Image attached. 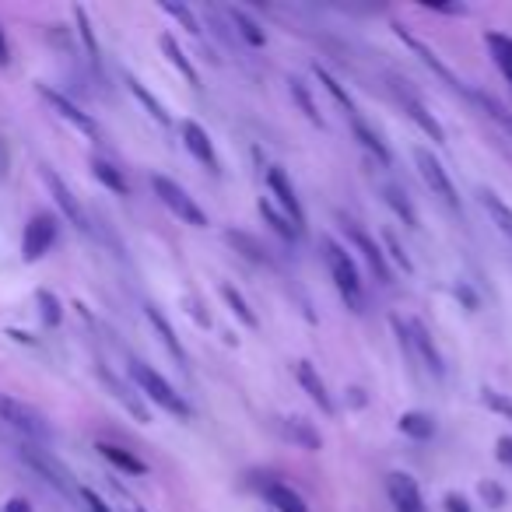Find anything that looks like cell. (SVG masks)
<instances>
[{
    "label": "cell",
    "instance_id": "1",
    "mask_svg": "<svg viewBox=\"0 0 512 512\" xmlns=\"http://www.w3.org/2000/svg\"><path fill=\"white\" fill-rule=\"evenodd\" d=\"M320 249H323V260H327V267H330V278H334L341 299L348 302V309L365 313V288H362V278H358L355 260L348 256V249H344L341 242L330 239V235L320 239Z\"/></svg>",
    "mask_w": 512,
    "mask_h": 512
},
{
    "label": "cell",
    "instance_id": "2",
    "mask_svg": "<svg viewBox=\"0 0 512 512\" xmlns=\"http://www.w3.org/2000/svg\"><path fill=\"white\" fill-rule=\"evenodd\" d=\"M130 376H134V383L144 390V397H148L151 404L162 407L165 414H172V418H179V421L193 418V407L183 400V393H176V386H172L162 372H155L151 365H144L134 358V362H130Z\"/></svg>",
    "mask_w": 512,
    "mask_h": 512
},
{
    "label": "cell",
    "instance_id": "3",
    "mask_svg": "<svg viewBox=\"0 0 512 512\" xmlns=\"http://www.w3.org/2000/svg\"><path fill=\"white\" fill-rule=\"evenodd\" d=\"M18 456H22L25 467L36 470V474L43 477L50 488H57L64 498H78V491H81L78 481H74V474L50 453V449L36 446V442H22V446H18Z\"/></svg>",
    "mask_w": 512,
    "mask_h": 512
},
{
    "label": "cell",
    "instance_id": "4",
    "mask_svg": "<svg viewBox=\"0 0 512 512\" xmlns=\"http://www.w3.org/2000/svg\"><path fill=\"white\" fill-rule=\"evenodd\" d=\"M0 421L15 428V432H22L25 439H50V425H46L43 414L32 404H25V400L11 397V393H0Z\"/></svg>",
    "mask_w": 512,
    "mask_h": 512
},
{
    "label": "cell",
    "instance_id": "5",
    "mask_svg": "<svg viewBox=\"0 0 512 512\" xmlns=\"http://www.w3.org/2000/svg\"><path fill=\"white\" fill-rule=\"evenodd\" d=\"M151 186H155V197L162 200V204L169 207V211L176 214L179 221H186V225H193V228H204L207 225V214L200 211L197 200H193L179 183H172L169 176H151Z\"/></svg>",
    "mask_w": 512,
    "mask_h": 512
},
{
    "label": "cell",
    "instance_id": "6",
    "mask_svg": "<svg viewBox=\"0 0 512 512\" xmlns=\"http://www.w3.org/2000/svg\"><path fill=\"white\" fill-rule=\"evenodd\" d=\"M414 162H418V172H421V179H425L428 190H432V197H439L442 204L449 207V211H460L456 186H453V179H449V172L442 169L439 158H435L428 148H418V151H414Z\"/></svg>",
    "mask_w": 512,
    "mask_h": 512
},
{
    "label": "cell",
    "instance_id": "7",
    "mask_svg": "<svg viewBox=\"0 0 512 512\" xmlns=\"http://www.w3.org/2000/svg\"><path fill=\"white\" fill-rule=\"evenodd\" d=\"M39 95H43L46 102H50V109L57 116H64L67 123H71L74 130H81L85 137H92V141H102V127L92 120V116L85 113V109L78 106V102H71L64 92H57V88H50V85H39Z\"/></svg>",
    "mask_w": 512,
    "mask_h": 512
},
{
    "label": "cell",
    "instance_id": "8",
    "mask_svg": "<svg viewBox=\"0 0 512 512\" xmlns=\"http://www.w3.org/2000/svg\"><path fill=\"white\" fill-rule=\"evenodd\" d=\"M53 242H57V218H53V214H36V218L25 225L22 256L29 264H36V260H43V256L50 253Z\"/></svg>",
    "mask_w": 512,
    "mask_h": 512
},
{
    "label": "cell",
    "instance_id": "9",
    "mask_svg": "<svg viewBox=\"0 0 512 512\" xmlns=\"http://www.w3.org/2000/svg\"><path fill=\"white\" fill-rule=\"evenodd\" d=\"M43 179H46V186H50V193H53V200H57V207L64 211V218L71 221L78 232H88V214H85V207H81V200L74 197V190L64 183V179L57 176V172L50 169V165H43Z\"/></svg>",
    "mask_w": 512,
    "mask_h": 512
},
{
    "label": "cell",
    "instance_id": "10",
    "mask_svg": "<svg viewBox=\"0 0 512 512\" xmlns=\"http://www.w3.org/2000/svg\"><path fill=\"white\" fill-rule=\"evenodd\" d=\"M344 232H348V239L355 242L358 246V253L365 256V260H369V267H372V274H376L379 281H383V285H390V267H386V256H383V249L376 246V242H372V235L365 232L362 225H358V221H348L344 218Z\"/></svg>",
    "mask_w": 512,
    "mask_h": 512
},
{
    "label": "cell",
    "instance_id": "11",
    "mask_svg": "<svg viewBox=\"0 0 512 512\" xmlns=\"http://www.w3.org/2000/svg\"><path fill=\"white\" fill-rule=\"evenodd\" d=\"M407 337H411V358L414 362H421L428 372H432L435 379L446 376V365H442V355L439 348L432 344V337H428V330L421 327V323H407Z\"/></svg>",
    "mask_w": 512,
    "mask_h": 512
},
{
    "label": "cell",
    "instance_id": "12",
    "mask_svg": "<svg viewBox=\"0 0 512 512\" xmlns=\"http://www.w3.org/2000/svg\"><path fill=\"white\" fill-rule=\"evenodd\" d=\"M386 491H390V502L397 512H425V498H421V491L411 474L393 470V474L386 477Z\"/></svg>",
    "mask_w": 512,
    "mask_h": 512
},
{
    "label": "cell",
    "instance_id": "13",
    "mask_svg": "<svg viewBox=\"0 0 512 512\" xmlns=\"http://www.w3.org/2000/svg\"><path fill=\"white\" fill-rule=\"evenodd\" d=\"M183 144H186V151H190L193 158H197L200 165H207L211 172H221V162H218V151H214V144H211V137H207V130L200 127V123H193V120H183Z\"/></svg>",
    "mask_w": 512,
    "mask_h": 512
},
{
    "label": "cell",
    "instance_id": "14",
    "mask_svg": "<svg viewBox=\"0 0 512 512\" xmlns=\"http://www.w3.org/2000/svg\"><path fill=\"white\" fill-rule=\"evenodd\" d=\"M267 186H271V193L278 197V204L285 207V218L302 232V228H306V214H302V204H299V197H295V190H292V183H288L285 172L281 169L267 172Z\"/></svg>",
    "mask_w": 512,
    "mask_h": 512
},
{
    "label": "cell",
    "instance_id": "15",
    "mask_svg": "<svg viewBox=\"0 0 512 512\" xmlns=\"http://www.w3.org/2000/svg\"><path fill=\"white\" fill-rule=\"evenodd\" d=\"M278 432L285 442H292V446L306 449V453H316V449L323 446V435L313 428V421L306 418H281L278 421Z\"/></svg>",
    "mask_w": 512,
    "mask_h": 512
},
{
    "label": "cell",
    "instance_id": "16",
    "mask_svg": "<svg viewBox=\"0 0 512 512\" xmlns=\"http://www.w3.org/2000/svg\"><path fill=\"white\" fill-rule=\"evenodd\" d=\"M295 379H299V386L309 393V397L320 404V411L323 414H334V400H330V393H327V383L320 379V372L313 369L309 362H295Z\"/></svg>",
    "mask_w": 512,
    "mask_h": 512
},
{
    "label": "cell",
    "instance_id": "17",
    "mask_svg": "<svg viewBox=\"0 0 512 512\" xmlns=\"http://www.w3.org/2000/svg\"><path fill=\"white\" fill-rule=\"evenodd\" d=\"M400 106H404V113H407V116H411V120H414V123H418V127H421V130H425V134H428V137H432V141H435V144H446V130H442V123H439V120H435V116H432V113H428V109H425V106H421V102H418V99H414V95H411V92H404V95H400Z\"/></svg>",
    "mask_w": 512,
    "mask_h": 512
},
{
    "label": "cell",
    "instance_id": "18",
    "mask_svg": "<svg viewBox=\"0 0 512 512\" xmlns=\"http://www.w3.org/2000/svg\"><path fill=\"white\" fill-rule=\"evenodd\" d=\"M264 498H267V502H271L278 512H309V505L302 502V495L292 488V484L267 481V484H264Z\"/></svg>",
    "mask_w": 512,
    "mask_h": 512
},
{
    "label": "cell",
    "instance_id": "19",
    "mask_svg": "<svg viewBox=\"0 0 512 512\" xmlns=\"http://www.w3.org/2000/svg\"><path fill=\"white\" fill-rule=\"evenodd\" d=\"M348 120H351V127H355V137L362 141V148L369 151V155H376V162H379V165H390V162H393L390 148H386V144L379 141L376 130H372L369 123L362 120V116H358V109H355V113H348Z\"/></svg>",
    "mask_w": 512,
    "mask_h": 512
},
{
    "label": "cell",
    "instance_id": "20",
    "mask_svg": "<svg viewBox=\"0 0 512 512\" xmlns=\"http://www.w3.org/2000/svg\"><path fill=\"white\" fill-rule=\"evenodd\" d=\"M393 29H397V36H400V39H404V43H407V46H411V50H414V53H418V57H421V60H425V64H428V67H432V71H435V74H439V78H442V81H446V85H453V88H463V92H467V85H463V81H460V78H453V71H449V67H446V64H442V60H439V57H435V53H432V50H428V46H425V43H418V39H414V36H407V32H404V29H400V25H393Z\"/></svg>",
    "mask_w": 512,
    "mask_h": 512
},
{
    "label": "cell",
    "instance_id": "21",
    "mask_svg": "<svg viewBox=\"0 0 512 512\" xmlns=\"http://www.w3.org/2000/svg\"><path fill=\"white\" fill-rule=\"evenodd\" d=\"M225 239L235 246V253H242L246 260H253V264H264V267L271 264V249H267L260 239H253L249 232H235V228H228Z\"/></svg>",
    "mask_w": 512,
    "mask_h": 512
},
{
    "label": "cell",
    "instance_id": "22",
    "mask_svg": "<svg viewBox=\"0 0 512 512\" xmlns=\"http://www.w3.org/2000/svg\"><path fill=\"white\" fill-rule=\"evenodd\" d=\"M481 207L488 211V218H491V225L498 228V232L505 235V239L512 242V207L505 204L498 193H491V190H481Z\"/></svg>",
    "mask_w": 512,
    "mask_h": 512
},
{
    "label": "cell",
    "instance_id": "23",
    "mask_svg": "<svg viewBox=\"0 0 512 512\" xmlns=\"http://www.w3.org/2000/svg\"><path fill=\"white\" fill-rule=\"evenodd\" d=\"M99 376H102V383L109 386V393H113V397L120 400V404L127 407V411L134 414L137 421H151V418H148V411H144V404L134 397V393H130V386H127V383H120V379H116L109 369H99Z\"/></svg>",
    "mask_w": 512,
    "mask_h": 512
},
{
    "label": "cell",
    "instance_id": "24",
    "mask_svg": "<svg viewBox=\"0 0 512 512\" xmlns=\"http://www.w3.org/2000/svg\"><path fill=\"white\" fill-rule=\"evenodd\" d=\"M158 46H162V53L169 57V64L176 67L179 74L186 78V85H193V88H200V74H197V67L190 64V57H186L183 50H179V43L172 36H162L158 39Z\"/></svg>",
    "mask_w": 512,
    "mask_h": 512
},
{
    "label": "cell",
    "instance_id": "25",
    "mask_svg": "<svg viewBox=\"0 0 512 512\" xmlns=\"http://www.w3.org/2000/svg\"><path fill=\"white\" fill-rule=\"evenodd\" d=\"M99 449L102 456H106L109 463H113V467H120L123 474H148V463L144 460H137L134 453H130V449H123V446H113V442H99Z\"/></svg>",
    "mask_w": 512,
    "mask_h": 512
},
{
    "label": "cell",
    "instance_id": "26",
    "mask_svg": "<svg viewBox=\"0 0 512 512\" xmlns=\"http://www.w3.org/2000/svg\"><path fill=\"white\" fill-rule=\"evenodd\" d=\"M92 176L99 179L106 190L120 193V197H127L130 193V183H127V176H123V169H116V165L106 162V158H92Z\"/></svg>",
    "mask_w": 512,
    "mask_h": 512
},
{
    "label": "cell",
    "instance_id": "27",
    "mask_svg": "<svg viewBox=\"0 0 512 512\" xmlns=\"http://www.w3.org/2000/svg\"><path fill=\"white\" fill-rule=\"evenodd\" d=\"M144 316H148V323L158 330V337H162V344H165V348H169V355L176 358V362H186V351H183V344H179L176 330L169 327V320H165V316L158 313L155 306H148V309H144Z\"/></svg>",
    "mask_w": 512,
    "mask_h": 512
},
{
    "label": "cell",
    "instance_id": "28",
    "mask_svg": "<svg viewBox=\"0 0 512 512\" xmlns=\"http://www.w3.org/2000/svg\"><path fill=\"white\" fill-rule=\"evenodd\" d=\"M228 22L235 25V32H239V36L246 39V43L253 46V50H260V46L267 43L264 29H260V25H256L253 18H249V15H246V11H242V8H228Z\"/></svg>",
    "mask_w": 512,
    "mask_h": 512
},
{
    "label": "cell",
    "instance_id": "29",
    "mask_svg": "<svg viewBox=\"0 0 512 512\" xmlns=\"http://www.w3.org/2000/svg\"><path fill=\"white\" fill-rule=\"evenodd\" d=\"M467 95H470V99H474V102H477V106H481V109H484V113H488V116H491V120H495V123H498V127H502V130H505V134H509V137H512V113H509V109H505V106H502V102H498V99H495V95H484V92H477V88H467Z\"/></svg>",
    "mask_w": 512,
    "mask_h": 512
},
{
    "label": "cell",
    "instance_id": "30",
    "mask_svg": "<svg viewBox=\"0 0 512 512\" xmlns=\"http://www.w3.org/2000/svg\"><path fill=\"white\" fill-rule=\"evenodd\" d=\"M256 207H260V214H264V221H267V225L274 228V232L281 235V239L295 242V239H299V235H302L299 228H295L292 221H288L285 214H281L278 207H274V204H271V200H267V197H260V204H256Z\"/></svg>",
    "mask_w": 512,
    "mask_h": 512
},
{
    "label": "cell",
    "instance_id": "31",
    "mask_svg": "<svg viewBox=\"0 0 512 512\" xmlns=\"http://www.w3.org/2000/svg\"><path fill=\"white\" fill-rule=\"evenodd\" d=\"M400 432L411 435V439H418V442H425L435 435V421L421 411H407V414H400Z\"/></svg>",
    "mask_w": 512,
    "mask_h": 512
},
{
    "label": "cell",
    "instance_id": "32",
    "mask_svg": "<svg viewBox=\"0 0 512 512\" xmlns=\"http://www.w3.org/2000/svg\"><path fill=\"white\" fill-rule=\"evenodd\" d=\"M484 43H488L491 57H495V64L502 67L505 78H512V39L502 36V32H488V36H484Z\"/></svg>",
    "mask_w": 512,
    "mask_h": 512
},
{
    "label": "cell",
    "instance_id": "33",
    "mask_svg": "<svg viewBox=\"0 0 512 512\" xmlns=\"http://www.w3.org/2000/svg\"><path fill=\"white\" fill-rule=\"evenodd\" d=\"M127 85H130V92H134V99L141 102V106L148 109L151 116H155V123H162V127H169L172 120H169V113H165V106H162V102H158L155 95H151L148 88H144L137 78H127Z\"/></svg>",
    "mask_w": 512,
    "mask_h": 512
},
{
    "label": "cell",
    "instance_id": "34",
    "mask_svg": "<svg viewBox=\"0 0 512 512\" xmlns=\"http://www.w3.org/2000/svg\"><path fill=\"white\" fill-rule=\"evenodd\" d=\"M221 299L228 302V309H232V313L239 316V320L246 323L249 330H256V327H260V320H256V313H253V309H249V302L242 299V295L235 292L232 285H221Z\"/></svg>",
    "mask_w": 512,
    "mask_h": 512
},
{
    "label": "cell",
    "instance_id": "35",
    "mask_svg": "<svg viewBox=\"0 0 512 512\" xmlns=\"http://www.w3.org/2000/svg\"><path fill=\"white\" fill-rule=\"evenodd\" d=\"M383 197H386V204L397 211V218L404 221L407 228H418V214H414V207H411V200L404 197V193L397 190V186H383Z\"/></svg>",
    "mask_w": 512,
    "mask_h": 512
},
{
    "label": "cell",
    "instance_id": "36",
    "mask_svg": "<svg viewBox=\"0 0 512 512\" xmlns=\"http://www.w3.org/2000/svg\"><path fill=\"white\" fill-rule=\"evenodd\" d=\"M288 88H292V99L299 102V109L306 113V120L313 123V127H323V116H320V109H316V102H313V95H309V88L302 85L299 78L288 81Z\"/></svg>",
    "mask_w": 512,
    "mask_h": 512
},
{
    "label": "cell",
    "instance_id": "37",
    "mask_svg": "<svg viewBox=\"0 0 512 512\" xmlns=\"http://www.w3.org/2000/svg\"><path fill=\"white\" fill-rule=\"evenodd\" d=\"M313 74H316V81H320V85L327 88L330 95H334V99H337V106H341V109H348V113H355V102H351V95L344 92V88H341V81H337L334 74H330V71H323L320 64L313 67Z\"/></svg>",
    "mask_w": 512,
    "mask_h": 512
},
{
    "label": "cell",
    "instance_id": "38",
    "mask_svg": "<svg viewBox=\"0 0 512 512\" xmlns=\"http://www.w3.org/2000/svg\"><path fill=\"white\" fill-rule=\"evenodd\" d=\"M74 18H78V32H81V39H85L88 57H92V64L99 67V43H95L92 22H88V11H85V8H74Z\"/></svg>",
    "mask_w": 512,
    "mask_h": 512
},
{
    "label": "cell",
    "instance_id": "39",
    "mask_svg": "<svg viewBox=\"0 0 512 512\" xmlns=\"http://www.w3.org/2000/svg\"><path fill=\"white\" fill-rule=\"evenodd\" d=\"M162 11L165 15H172L176 22H183V29L190 32V36H200V25H197V18L190 15V8L186 4H162Z\"/></svg>",
    "mask_w": 512,
    "mask_h": 512
},
{
    "label": "cell",
    "instance_id": "40",
    "mask_svg": "<svg viewBox=\"0 0 512 512\" xmlns=\"http://www.w3.org/2000/svg\"><path fill=\"white\" fill-rule=\"evenodd\" d=\"M481 400L491 407V411H498V414H505V418L512 421V400L505 397V393H498V390H491V386H484L481 390Z\"/></svg>",
    "mask_w": 512,
    "mask_h": 512
},
{
    "label": "cell",
    "instance_id": "41",
    "mask_svg": "<svg viewBox=\"0 0 512 512\" xmlns=\"http://www.w3.org/2000/svg\"><path fill=\"white\" fill-rule=\"evenodd\" d=\"M39 306H43V320L50 323V327H57V323H60V302H57V295L39 292Z\"/></svg>",
    "mask_w": 512,
    "mask_h": 512
},
{
    "label": "cell",
    "instance_id": "42",
    "mask_svg": "<svg viewBox=\"0 0 512 512\" xmlns=\"http://www.w3.org/2000/svg\"><path fill=\"white\" fill-rule=\"evenodd\" d=\"M78 502H85V509H88V512H109V505L102 502V498L95 495L92 488H81V491H78Z\"/></svg>",
    "mask_w": 512,
    "mask_h": 512
},
{
    "label": "cell",
    "instance_id": "43",
    "mask_svg": "<svg viewBox=\"0 0 512 512\" xmlns=\"http://www.w3.org/2000/svg\"><path fill=\"white\" fill-rule=\"evenodd\" d=\"M386 242H390V253H393V256H397V264H400V267H404V271H407V274H411V271H414V267H411V260H407V253H404V249H400V246H397V239H393V235H386Z\"/></svg>",
    "mask_w": 512,
    "mask_h": 512
},
{
    "label": "cell",
    "instance_id": "44",
    "mask_svg": "<svg viewBox=\"0 0 512 512\" xmlns=\"http://www.w3.org/2000/svg\"><path fill=\"white\" fill-rule=\"evenodd\" d=\"M498 460L512 467V435H502V439H498Z\"/></svg>",
    "mask_w": 512,
    "mask_h": 512
},
{
    "label": "cell",
    "instance_id": "45",
    "mask_svg": "<svg viewBox=\"0 0 512 512\" xmlns=\"http://www.w3.org/2000/svg\"><path fill=\"white\" fill-rule=\"evenodd\" d=\"M446 512H470V505L460 495H446Z\"/></svg>",
    "mask_w": 512,
    "mask_h": 512
},
{
    "label": "cell",
    "instance_id": "46",
    "mask_svg": "<svg viewBox=\"0 0 512 512\" xmlns=\"http://www.w3.org/2000/svg\"><path fill=\"white\" fill-rule=\"evenodd\" d=\"M11 64V46L8 39H4V29H0V67H8Z\"/></svg>",
    "mask_w": 512,
    "mask_h": 512
},
{
    "label": "cell",
    "instance_id": "47",
    "mask_svg": "<svg viewBox=\"0 0 512 512\" xmlns=\"http://www.w3.org/2000/svg\"><path fill=\"white\" fill-rule=\"evenodd\" d=\"M4 512H32V509H29V502H25V498H11Z\"/></svg>",
    "mask_w": 512,
    "mask_h": 512
},
{
    "label": "cell",
    "instance_id": "48",
    "mask_svg": "<svg viewBox=\"0 0 512 512\" xmlns=\"http://www.w3.org/2000/svg\"><path fill=\"white\" fill-rule=\"evenodd\" d=\"M120 512H144V509H141V505H137V502H127V505H123Z\"/></svg>",
    "mask_w": 512,
    "mask_h": 512
}]
</instances>
